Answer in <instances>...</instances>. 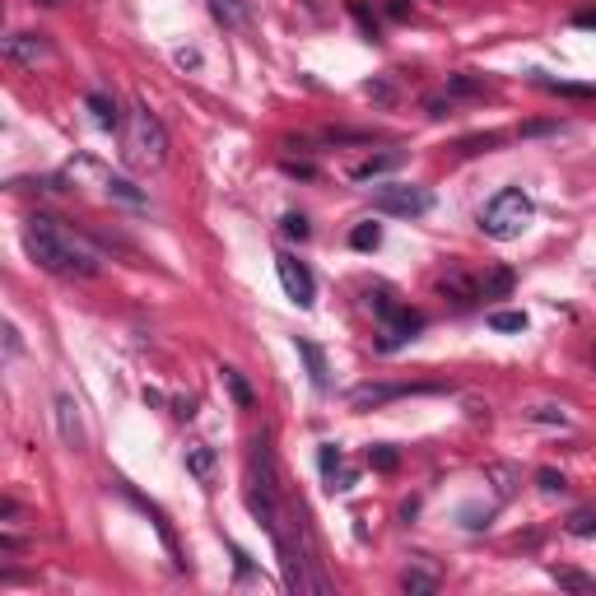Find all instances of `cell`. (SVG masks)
I'll return each mask as SVG.
<instances>
[{
    "instance_id": "obj_1",
    "label": "cell",
    "mask_w": 596,
    "mask_h": 596,
    "mask_svg": "<svg viewBox=\"0 0 596 596\" xmlns=\"http://www.w3.org/2000/svg\"><path fill=\"white\" fill-rule=\"evenodd\" d=\"M24 252L43 265V271L61 280H89L98 275V252L85 248V238H75L61 219L52 215H29L24 219Z\"/></svg>"
},
{
    "instance_id": "obj_2",
    "label": "cell",
    "mask_w": 596,
    "mask_h": 596,
    "mask_svg": "<svg viewBox=\"0 0 596 596\" xmlns=\"http://www.w3.org/2000/svg\"><path fill=\"white\" fill-rule=\"evenodd\" d=\"M531 215H536V205H531V196L522 187H503L494 200L480 210V233L485 238H494V242H512V238H522V229L531 224Z\"/></svg>"
},
{
    "instance_id": "obj_3",
    "label": "cell",
    "mask_w": 596,
    "mask_h": 596,
    "mask_svg": "<svg viewBox=\"0 0 596 596\" xmlns=\"http://www.w3.org/2000/svg\"><path fill=\"white\" fill-rule=\"evenodd\" d=\"M127 159L135 168H159V163L168 159V131H163V121L150 112V102H135V112H131Z\"/></svg>"
},
{
    "instance_id": "obj_4",
    "label": "cell",
    "mask_w": 596,
    "mask_h": 596,
    "mask_svg": "<svg viewBox=\"0 0 596 596\" xmlns=\"http://www.w3.org/2000/svg\"><path fill=\"white\" fill-rule=\"evenodd\" d=\"M373 205L382 215H396V219H420L434 210V192L415 187V182H387V187H378Z\"/></svg>"
},
{
    "instance_id": "obj_5",
    "label": "cell",
    "mask_w": 596,
    "mask_h": 596,
    "mask_svg": "<svg viewBox=\"0 0 596 596\" xmlns=\"http://www.w3.org/2000/svg\"><path fill=\"white\" fill-rule=\"evenodd\" d=\"M275 271H280L284 294H290L298 307H313V303H317V280H313V271H307V265H303L298 257L280 252V257H275Z\"/></svg>"
},
{
    "instance_id": "obj_6",
    "label": "cell",
    "mask_w": 596,
    "mask_h": 596,
    "mask_svg": "<svg viewBox=\"0 0 596 596\" xmlns=\"http://www.w3.org/2000/svg\"><path fill=\"white\" fill-rule=\"evenodd\" d=\"M429 392H438V387H434V382H363V387H355V392H349V405L368 410V405L396 401V396H429Z\"/></svg>"
},
{
    "instance_id": "obj_7",
    "label": "cell",
    "mask_w": 596,
    "mask_h": 596,
    "mask_svg": "<svg viewBox=\"0 0 596 596\" xmlns=\"http://www.w3.org/2000/svg\"><path fill=\"white\" fill-rule=\"evenodd\" d=\"M424 331V313H415V307H405L401 317H392L382 326V340H378V355H392V349H401L405 340H415Z\"/></svg>"
},
{
    "instance_id": "obj_8",
    "label": "cell",
    "mask_w": 596,
    "mask_h": 596,
    "mask_svg": "<svg viewBox=\"0 0 596 596\" xmlns=\"http://www.w3.org/2000/svg\"><path fill=\"white\" fill-rule=\"evenodd\" d=\"M52 52L47 33H10L5 37V61H14V66H37Z\"/></svg>"
},
{
    "instance_id": "obj_9",
    "label": "cell",
    "mask_w": 596,
    "mask_h": 596,
    "mask_svg": "<svg viewBox=\"0 0 596 596\" xmlns=\"http://www.w3.org/2000/svg\"><path fill=\"white\" fill-rule=\"evenodd\" d=\"M52 405H56L61 443H66V447H85V424H79V405H75V396H70V392H56Z\"/></svg>"
},
{
    "instance_id": "obj_10",
    "label": "cell",
    "mask_w": 596,
    "mask_h": 596,
    "mask_svg": "<svg viewBox=\"0 0 596 596\" xmlns=\"http://www.w3.org/2000/svg\"><path fill=\"white\" fill-rule=\"evenodd\" d=\"M252 489H265V494H280V470H275V452L265 438L252 443Z\"/></svg>"
},
{
    "instance_id": "obj_11",
    "label": "cell",
    "mask_w": 596,
    "mask_h": 596,
    "mask_svg": "<svg viewBox=\"0 0 596 596\" xmlns=\"http://www.w3.org/2000/svg\"><path fill=\"white\" fill-rule=\"evenodd\" d=\"M317 466H322L326 489H349V485H355V476L345 470V452H340V443H322V447H317Z\"/></svg>"
},
{
    "instance_id": "obj_12",
    "label": "cell",
    "mask_w": 596,
    "mask_h": 596,
    "mask_svg": "<svg viewBox=\"0 0 596 596\" xmlns=\"http://www.w3.org/2000/svg\"><path fill=\"white\" fill-rule=\"evenodd\" d=\"M294 349H298V359L307 363V378H313V387L317 392H326V387H331V368H326V355H322V345H313L307 336H294Z\"/></svg>"
},
{
    "instance_id": "obj_13",
    "label": "cell",
    "mask_w": 596,
    "mask_h": 596,
    "mask_svg": "<svg viewBox=\"0 0 596 596\" xmlns=\"http://www.w3.org/2000/svg\"><path fill=\"white\" fill-rule=\"evenodd\" d=\"M392 168H401V150H392V154H373V159L355 163V168H349V182H373V177L392 173Z\"/></svg>"
},
{
    "instance_id": "obj_14",
    "label": "cell",
    "mask_w": 596,
    "mask_h": 596,
    "mask_svg": "<svg viewBox=\"0 0 596 596\" xmlns=\"http://www.w3.org/2000/svg\"><path fill=\"white\" fill-rule=\"evenodd\" d=\"M215 461H219V457H215V447H210V443H192V447H187V470H192L200 485H210V480H215Z\"/></svg>"
},
{
    "instance_id": "obj_15",
    "label": "cell",
    "mask_w": 596,
    "mask_h": 596,
    "mask_svg": "<svg viewBox=\"0 0 596 596\" xmlns=\"http://www.w3.org/2000/svg\"><path fill=\"white\" fill-rule=\"evenodd\" d=\"M89 112H94V121H98L102 131H117V127H121L117 98H112V94H102V89H94V94H89Z\"/></svg>"
},
{
    "instance_id": "obj_16",
    "label": "cell",
    "mask_w": 596,
    "mask_h": 596,
    "mask_svg": "<svg viewBox=\"0 0 596 596\" xmlns=\"http://www.w3.org/2000/svg\"><path fill=\"white\" fill-rule=\"evenodd\" d=\"M210 14L219 19V24H233V29L252 24V5H248V0H210Z\"/></svg>"
},
{
    "instance_id": "obj_17",
    "label": "cell",
    "mask_w": 596,
    "mask_h": 596,
    "mask_svg": "<svg viewBox=\"0 0 596 596\" xmlns=\"http://www.w3.org/2000/svg\"><path fill=\"white\" fill-rule=\"evenodd\" d=\"M219 378H224V387H229V396H233V405H238V410H252V405H257L252 382L242 378L238 368H219Z\"/></svg>"
},
{
    "instance_id": "obj_18",
    "label": "cell",
    "mask_w": 596,
    "mask_h": 596,
    "mask_svg": "<svg viewBox=\"0 0 596 596\" xmlns=\"http://www.w3.org/2000/svg\"><path fill=\"white\" fill-rule=\"evenodd\" d=\"M368 307H373V313L382 317V326L392 322V317H401V313H405V303H401L392 290H387V284H378V290H368Z\"/></svg>"
},
{
    "instance_id": "obj_19",
    "label": "cell",
    "mask_w": 596,
    "mask_h": 596,
    "mask_svg": "<svg viewBox=\"0 0 596 596\" xmlns=\"http://www.w3.org/2000/svg\"><path fill=\"white\" fill-rule=\"evenodd\" d=\"M438 290H443V294H447L452 303H461V307H470V303L480 298V290H476V284H470V280H466L461 271H452V275H447V280L438 284Z\"/></svg>"
},
{
    "instance_id": "obj_20",
    "label": "cell",
    "mask_w": 596,
    "mask_h": 596,
    "mask_svg": "<svg viewBox=\"0 0 596 596\" xmlns=\"http://www.w3.org/2000/svg\"><path fill=\"white\" fill-rule=\"evenodd\" d=\"M550 578L559 583V587H568V592H578V596H592L596 592V578H587V573H578V568H550Z\"/></svg>"
},
{
    "instance_id": "obj_21",
    "label": "cell",
    "mask_w": 596,
    "mask_h": 596,
    "mask_svg": "<svg viewBox=\"0 0 596 596\" xmlns=\"http://www.w3.org/2000/svg\"><path fill=\"white\" fill-rule=\"evenodd\" d=\"M489 85L480 75H470V70H461V75H447V94L452 98H470V94H485Z\"/></svg>"
},
{
    "instance_id": "obj_22",
    "label": "cell",
    "mask_w": 596,
    "mask_h": 596,
    "mask_svg": "<svg viewBox=\"0 0 596 596\" xmlns=\"http://www.w3.org/2000/svg\"><path fill=\"white\" fill-rule=\"evenodd\" d=\"M512 284H518V275H512L508 265H499V271L480 284V298H503V294H512Z\"/></svg>"
},
{
    "instance_id": "obj_23",
    "label": "cell",
    "mask_w": 596,
    "mask_h": 596,
    "mask_svg": "<svg viewBox=\"0 0 596 596\" xmlns=\"http://www.w3.org/2000/svg\"><path fill=\"white\" fill-rule=\"evenodd\" d=\"M382 242V229L373 219H363V224H355V233H349V248H359V252H373Z\"/></svg>"
},
{
    "instance_id": "obj_24",
    "label": "cell",
    "mask_w": 596,
    "mask_h": 596,
    "mask_svg": "<svg viewBox=\"0 0 596 596\" xmlns=\"http://www.w3.org/2000/svg\"><path fill=\"white\" fill-rule=\"evenodd\" d=\"M536 85L550 94H564V98H596L592 85H564V79H550V75H536Z\"/></svg>"
},
{
    "instance_id": "obj_25",
    "label": "cell",
    "mask_w": 596,
    "mask_h": 596,
    "mask_svg": "<svg viewBox=\"0 0 596 596\" xmlns=\"http://www.w3.org/2000/svg\"><path fill=\"white\" fill-rule=\"evenodd\" d=\"M368 466H373V470H396L401 466V452L392 443H378V447H368Z\"/></svg>"
},
{
    "instance_id": "obj_26",
    "label": "cell",
    "mask_w": 596,
    "mask_h": 596,
    "mask_svg": "<svg viewBox=\"0 0 596 596\" xmlns=\"http://www.w3.org/2000/svg\"><path fill=\"white\" fill-rule=\"evenodd\" d=\"M568 536H596V508H578V512H568Z\"/></svg>"
},
{
    "instance_id": "obj_27",
    "label": "cell",
    "mask_w": 596,
    "mask_h": 596,
    "mask_svg": "<svg viewBox=\"0 0 596 596\" xmlns=\"http://www.w3.org/2000/svg\"><path fill=\"white\" fill-rule=\"evenodd\" d=\"M401 587L415 592V596H429V592H438V578H434V573H424V568H410L401 578Z\"/></svg>"
},
{
    "instance_id": "obj_28",
    "label": "cell",
    "mask_w": 596,
    "mask_h": 596,
    "mask_svg": "<svg viewBox=\"0 0 596 596\" xmlns=\"http://www.w3.org/2000/svg\"><path fill=\"white\" fill-rule=\"evenodd\" d=\"M108 192L117 196V200H127V205H145V192H135V182H127V177H108Z\"/></svg>"
},
{
    "instance_id": "obj_29",
    "label": "cell",
    "mask_w": 596,
    "mask_h": 596,
    "mask_svg": "<svg viewBox=\"0 0 596 596\" xmlns=\"http://www.w3.org/2000/svg\"><path fill=\"white\" fill-rule=\"evenodd\" d=\"M280 233H284V238H294V242H303V238L313 233V229H307V219H303L298 210H290V215L280 219Z\"/></svg>"
},
{
    "instance_id": "obj_30",
    "label": "cell",
    "mask_w": 596,
    "mask_h": 596,
    "mask_svg": "<svg viewBox=\"0 0 596 596\" xmlns=\"http://www.w3.org/2000/svg\"><path fill=\"white\" fill-rule=\"evenodd\" d=\"M349 14L359 19L363 37H373V43H378V14H368V5H363V0H349Z\"/></svg>"
},
{
    "instance_id": "obj_31",
    "label": "cell",
    "mask_w": 596,
    "mask_h": 596,
    "mask_svg": "<svg viewBox=\"0 0 596 596\" xmlns=\"http://www.w3.org/2000/svg\"><path fill=\"white\" fill-rule=\"evenodd\" d=\"M494 331H527V313H489Z\"/></svg>"
},
{
    "instance_id": "obj_32",
    "label": "cell",
    "mask_w": 596,
    "mask_h": 596,
    "mask_svg": "<svg viewBox=\"0 0 596 596\" xmlns=\"http://www.w3.org/2000/svg\"><path fill=\"white\" fill-rule=\"evenodd\" d=\"M536 485H541V494H564V489H568V480L559 476V470H536Z\"/></svg>"
},
{
    "instance_id": "obj_33",
    "label": "cell",
    "mask_w": 596,
    "mask_h": 596,
    "mask_svg": "<svg viewBox=\"0 0 596 596\" xmlns=\"http://www.w3.org/2000/svg\"><path fill=\"white\" fill-rule=\"evenodd\" d=\"M527 420H536V424H559V429L568 424V415H564V410H559V405H536V410H531V415H527Z\"/></svg>"
},
{
    "instance_id": "obj_34",
    "label": "cell",
    "mask_w": 596,
    "mask_h": 596,
    "mask_svg": "<svg viewBox=\"0 0 596 596\" xmlns=\"http://www.w3.org/2000/svg\"><path fill=\"white\" fill-rule=\"evenodd\" d=\"M424 108H429V117H447V112H452V94H447V98H443V94L424 98Z\"/></svg>"
},
{
    "instance_id": "obj_35",
    "label": "cell",
    "mask_w": 596,
    "mask_h": 596,
    "mask_svg": "<svg viewBox=\"0 0 596 596\" xmlns=\"http://www.w3.org/2000/svg\"><path fill=\"white\" fill-rule=\"evenodd\" d=\"M173 415L177 420H192L196 415V401H173Z\"/></svg>"
},
{
    "instance_id": "obj_36",
    "label": "cell",
    "mask_w": 596,
    "mask_h": 596,
    "mask_svg": "<svg viewBox=\"0 0 596 596\" xmlns=\"http://www.w3.org/2000/svg\"><path fill=\"white\" fill-rule=\"evenodd\" d=\"M573 24H578V29H596V10H578V14H573Z\"/></svg>"
},
{
    "instance_id": "obj_37",
    "label": "cell",
    "mask_w": 596,
    "mask_h": 596,
    "mask_svg": "<svg viewBox=\"0 0 596 596\" xmlns=\"http://www.w3.org/2000/svg\"><path fill=\"white\" fill-rule=\"evenodd\" d=\"M5 349H10V355H19V349H24V340H19L14 326H5Z\"/></svg>"
},
{
    "instance_id": "obj_38",
    "label": "cell",
    "mask_w": 596,
    "mask_h": 596,
    "mask_svg": "<svg viewBox=\"0 0 596 596\" xmlns=\"http://www.w3.org/2000/svg\"><path fill=\"white\" fill-rule=\"evenodd\" d=\"M43 5H61V0H43Z\"/></svg>"
}]
</instances>
